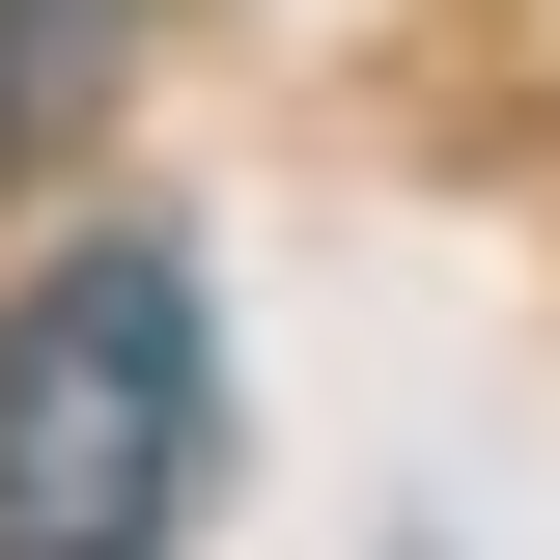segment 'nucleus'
I'll list each match as a JSON object with an SVG mask.
<instances>
[{
    "mask_svg": "<svg viewBox=\"0 0 560 560\" xmlns=\"http://www.w3.org/2000/svg\"><path fill=\"white\" fill-rule=\"evenodd\" d=\"M224 448V337L197 253H57L0 308V560H140Z\"/></svg>",
    "mask_w": 560,
    "mask_h": 560,
    "instance_id": "obj_1",
    "label": "nucleus"
}]
</instances>
